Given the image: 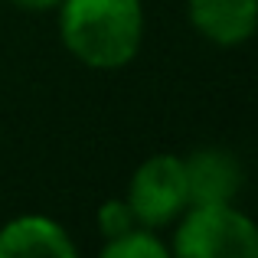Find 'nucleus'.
Wrapping results in <instances>:
<instances>
[{
  "instance_id": "1",
  "label": "nucleus",
  "mask_w": 258,
  "mask_h": 258,
  "mask_svg": "<svg viewBox=\"0 0 258 258\" xmlns=\"http://www.w3.org/2000/svg\"><path fill=\"white\" fill-rule=\"evenodd\" d=\"M141 33L138 0H62V43L85 66L118 69L131 62Z\"/></svg>"
},
{
  "instance_id": "2",
  "label": "nucleus",
  "mask_w": 258,
  "mask_h": 258,
  "mask_svg": "<svg viewBox=\"0 0 258 258\" xmlns=\"http://www.w3.org/2000/svg\"><path fill=\"white\" fill-rule=\"evenodd\" d=\"M183 258H258V226L229 203L193 206L176 232Z\"/></svg>"
},
{
  "instance_id": "3",
  "label": "nucleus",
  "mask_w": 258,
  "mask_h": 258,
  "mask_svg": "<svg viewBox=\"0 0 258 258\" xmlns=\"http://www.w3.org/2000/svg\"><path fill=\"white\" fill-rule=\"evenodd\" d=\"M189 193H186V170L183 160L160 154L138 167L131 180V193H127V206H131L134 219L144 226H164L176 219L186 209Z\"/></svg>"
},
{
  "instance_id": "4",
  "label": "nucleus",
  "mask_w": 258,
  "mask_h": 258,
  "mask_svg": "<svg viewBox=\"0 0 258 258\" xmlns=\"http://www.w3.org/2000/svg\"><path fill=\"white\" fill-rule=\"evenodd\" d=\"M183 170L193 206L229 203L242 189V167L229 151H196L189 160H183Z\"/></svg>"
},
{
  "instance_id": "5",
  "label": "nucleus",
  "mask_w": 258,
  "mask_h": 258,
  "mask_svg": "<svg viewBox=\"0 0 258 258\" xmlns=\"http://www.w3.org/2000/svg\"><path fill=\"white\" fill-rule=\"evenodd\" d=\"M189 20L219 46L245 43L258 26V0H189Z\"/></svg>"
},
{
  "instance_id": "6",
  "label": "nucleus",
  "mask_w": 258,
  "mask_h": 258,
  "mask_svg": "<svg viewBox=\"0 0 258 258\" xmlns=\"http://www.w3.org/2000/svg\"><path fill=\"white\" fill-rule=\"evenodd\" d=\"M76 245L46 216H23L4 226L0 232V258H72Z\"/></svg>"
},
{
  "instance_id": "7",
  "label": "nucleus",
  "mask_w": 258,
  "mask_h": 258,
  "mask_svg": "<svg viewBox=\"0 0 258 258\" xmlns=\"http://www.w3.org/2000/svg\"><path fill=\"white\" fill-rule=\"evenodd\" d=\"M108 258H167V248L154 239L151 232H141V229H131V232L118 235L105 245Z\"/></svg>"
},
{
  "instance_id": "8",
  "label": "nucleus",
  "mask_w": 258,
  "mask_h": 258,
  "mask_svg": "<svg viewBox=\"0 0 258 258\" xmlns=\"http://www.w3.org/2000/svg\"><path fill=\"white\" fill-rule=\"evenodd\" d=\"M134 222L138 219H134L131 206L121 203V200H111V203H105V206L98 209V226H101V232H105L108 239H118V235L131 232Z\"/></svg>"
},
{
  "instance_id": "9",
  "label": "nucleus",
  "mask_w": 258,
  "mask_h": 258,
  "mask_svg": "<svg viewBox=\"0 0 258 258\" xmlns=\"http://www.w3.org/2000/svg\"><path fill=\"white\" fill-rule=\"evenodd\" d=\"M13 4L26 7V10H46V7H56V4H62V0H13Z\"/></svg>"
}]
</instances>
